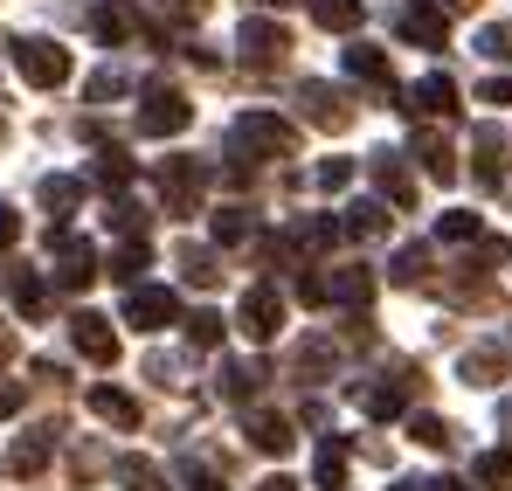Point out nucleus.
<instances>
[{
    "label": "nucleus",
    "mask_w": 512,
    "mask_h": 491,
    "mask_svg": "<svg viewBox=\"0 0 512 491\" xmlns=\"http://www.w3.org/2000/svg\"><path fill=\"white\" fill-rule=\"evenodd\" d=\"M229 153L250 166V160H291L298 153V125H284L277 111H243L229 125Z\"/></svg>",
    "instance_id": "1"
},
{
    "label": "nucleus",
    "mask_w": 512,
    "mask_h": 491,
    "mask_svg": "<svg viewBox=\"0 0 512 491\" xmlns=\"http://www.w3.org/2000/svg\"><path fill=\"white\" fill-rule=\"evenodd\" d=\"M49 256H56V270H49V277H56V291H63V298H84L90 284L104 277V270H97V249H90L84 236H70V229H49Z\"/></svg>",
    "instance_id": "2"
},
{
    "label": "nucleus",
    "mask_w": 512,
    "mask_h": 491,
    "mask_svg": "<svg viewBox=\"0 0 512 491\" xmlns=\"http://www.w3.org/2000/svg\"><path fill=\"white\" fill-rule=\"evenodd\" d=\"M7 49H14V70L35 83V90H63V83H70V49H63V42H49V35H14Z\"/></svg>",
    "instance_id": "3"
},
{
    "label": "nucleus",
    "mask_w": 512,
    "mask_h": 491,
    "mask_svg": "<svg viewBox=\"0 0 512 491\" xmlns=\"http://www.w3.org/2000/svg\"><path fill=\"white\" fill-rule=\"evenodd\" d=\"M187 125H194V104H187L180 83H146V90H139V132H146V139H173V132H187Z\"/></svg>",
    "instance_id": "4"
},
{
    "label": "nucleus",
    "mask_w": 512,
    "mask_h": 491,
    "mask_svg": "<svg viewBox=\"0 0 512 491\" xmlns=\"http://www.w3.org/2000/svg\"><path fill=\"white\" fill-rule=\"evenodd\" d=\"M284 319H291V305H284V291L277 284H250L243 291V305H236V326H243V339H277L284 332Z\"/></svg>",
    "instance_id": "5"
},
{
    "label": "nucleus",
    "mask_w": 512,
    "mask_h": 491,
    "mask_svg": "<svg viewBox=\"0 0 512 491\" xmlns=\"http://www.w3.org/2000/svg\"><path fill=\"white\" fill-rule=\"evenodd\" d=\"M236 49H243V63H250V70H277V63L291 56V28H284V21H270V14H256V21L236 28Z\"/></svg>",
    "instance_id": "6"
},
{
    "label": "nucleus",
    "mask_w": 512,
    "mask_h": 491,
    "mask_svg": "<svg viewBox=\"0 0 512 491\" xmlns=\"http://www.w3.org/2000/svg\"><path fill=\"white\" fill-rule=\"evenodd\" d=\"M201 187H208V166L201 160H167L160 166V201H167L173 222H187L201 208Z\"/></svg>",
    "instance_id": "7"
},
{
    "label": "nucleus",
    "mask_w": 512,
    "mask_h": 491,
    "mask_svg": "<svg viewBox=\"0 0 512 491\" xmlns=\"http://www.w3.org/2000/svg\"><path fill=\"white\" fill-rule=\"evenodd\" d=\"M173 319H180V298H173L167 284H132V298H125V326L167 332Z\"/></svg>",
    "instance_id": "8"
},
{
    "label": "nucleus",
    "mask_w": 512,
    "mask_h": 491,
    "mask_svg": "<svg viewBox=\"0 0 512 491\" xmlns=\"http://www.w3.org/2000/svg\"><path fill=\"white\" fill-rule=\"evenodd\" d=\"M319 291H326V305H346V312H367V305H374V291H381V277H374L367 263H340L333 277H319Z\"/></svg>",
    "instance_id": "9"
},
{
    "label": "nucleus",
    "mask_w": 512,
    "mask_h": 491,
    "mask_svg": "<svg viewBox=\"0 0 512 491\" xmlns=\"http://www.w3.org/2000/svg\"><path fill=\"white\" fill-rule=\"evenodd\" d=\"M298 104H305V118H312V125H326V132H346V125H353L346 90H333V83H319V77L298 83Z\"/></svg>",
    "instance_id": "10"
},
{
    "label": "nucleus",
    "mask_w": 512,
    "mask_h": 491,
    "mask_svg": "<svg viewBox=\"0 0 512 491\" xmlns=\"http://www.w3.org/2000/svg\"><path fill=\"white\" fill-rule=\"evenodd\" d=\"M0 284H7V298H14V312L35 326V319H49V291H42V270H28V263H0Z\"/></svg>",
    "instance_id": "11"
},
{
    "label": "nucleus",
    "mask_w": 512,
    "mask_h": 491,
    "mask_svg": "<svg viewBox=\"0 0 512 491\" xmlns=\"http://www.w3.org/2000/svg\"><path fill=\"white\" fill-rule=\"evenodd\" d=\"M395 97H402L409 118H457V83L450 77H423V83H409V90H395Z\"/></svg>",
    "instance_id": "12"
},
{
    "label": "nucleus",
    "mask_w": 512,
    "mask_h": 491,
    "mask_svg": "<svg viewBox=\"0 0 512 491\" xmlns=\"http://www.w3.org/2000/svg\"><path fill=\"white\" fill-rule=\"evenodd\" d=\"M70 339H77V353H84L90 367H111L118 360V332H111V319H97V312H77L70 319Z\"/></svg>",
    "instance_id": "13"
},
{
    "label": "nucleus",
    "mask_w": 512,
    "mask_h": 491,
    "mask_svg": "<svg viewBox=\"0 0 512 491\" xmlns=\"http://www.w3.org/2000/svg\"><path fill=\"white\" fill-rule=\"evenodd\" d=\"M243 436H250V450H263V457H291V450H298L291 422H284V415H270V409L243 415Z\"/></svg>",
    "instance_id": "14"
},
{
    "label": "nucleus",
    "mask_w": 512,
    "mask_h": 491,
    "mask_svg": "<svg viewBox=\"0 0 512 491\" xmlns=\"http://www.w3.org/2000/svg\"><path fill=\"white\" fill-rule=\"evenodd\" d=\"M471 180H478V187H499V180H506V139H499L492 125L471 132Z\"/></svg>",
    "instance_id": "15"
},
{
    "label": "nucleus",
    "mask_w": 512,
    "mask_h": 491,
    "mask_svg": "<svg viewBox=\"0 0 512 491\" xmlns=\"http://www.w3.org/2000/svg\"><path fill=\"white\" fill-rule=\"evenodd\" d=\"M263 381H270V367H263V360H229V367L215 374L222 402H243V409H250L256 395H263Z\"/></svg>",
    "instance_id": "16"
},
{
    "label": "nucleus",
    "mask_w": 512,
    "mask_h": 491,
    "mask_svg": "<svg viewBox=\"0 0 512 491\" xmlns=\"http://www.w3.org/2000/svg\"><path fill=\"white\" fill-rule=\"evenodd\" d=\"M49 450H56V429H28V436H14V450H7V471H14V478H42V471H49Z\"/></svg>",
    "instance_id": "17"
},
{
    "label": "nucleus",
    "mask_w": 512,
    "mask_h": 491,
    "mask_svg": "<svg viewBox=\"0 0 512 491\" xmlns=\"http://www.w3.org/2000/svg\"><path fill=\"white\" fill-rule=\"evenodd\" d=\"M388 222H395V215H388L381 201H346L340 208V236H353V243H381Z\"/></svg>",
    "instance_id": "18"
},
{
    "label": "nucleus",
    "mask_w": 512,
    "mask_h": 491,
    "mask_svg": "<svg viewBox=\"0 0 512 491\" xmlns=\"http://www.w3.org/2000/svg\"><path fill=\"white\" fill-rule=\"evenodd\" d=\"M346 77L374 83L381 97H395V70H388V49H374V42H353L346 49Z\"/></svg>",
    "instance_id": "19"
},
{
    "label": "nucleus",
    "mask_w": 512,
    "mask_h": 491,
    "mask_svg": "<svg viewBox=\"0 0 512 491\" xmlns=\"http://www.w3.org/2000/svg\"><path fill=\"white\" fill-rule=\"evenodd\" d=\"M457 374H464L471 388H492V381H506V374H512V353H506V346H471V353L457 360Z\"/></svg>",
    "instance_id": "20"
},
{
    "label": "nucleus",
    "mask_w": 512,
    "mask_h": 491,
    "mask_svg": "<svg viewBox=\"0 0 512 491\" xmlns=\"http://www.w3.org/2000/svg\"><path fill=\"white\" fill-rule=\"evenodd\" d=\"M353 402L374 422H395V415L409 409V381H367V388H353Z\"/></svg>",
    "instance_id": "21"
},
{
    "label": "nucleus",
    "mask_w": 512,
    "mask_h": 491,
    "mask_svg": "<svg viewBox=\"0 0 512 491\" xmlns=\"http://www.w3.org/2000/svg\"><path fill=\"white\" fill-rule=\"evenodd\" d=\"M90 187H97V194H125V187H132V153L97 146V160H90Z\"/></svg>",
    "instance_id": "22"
},
{
    "label": "nucleus",
    "mask_w": 512,
    "mask_h": 491,
    "mask_svg": "<svg viewBox=\"0 0 512 491\" xmlns=\"http://www.w3.org/2000/svg\"><path fill=\"white\" fill-rule=\"evenodd\" d=\"M77 201H84V180H77V173H49V180H42V208L56 215V229H70Z\"/></svg>",
    "instance_id": "23"
},
{
    "label": "nucleus",
    "mask_w": 512,
    "mask_h": 491,
    "mask_svg": "<svg viewBox=\"0 0 512 491\" xmlns=\"http://www.w3.org/2000/svg\"><path fill=\"white\" fill-rule=\"evenodd\" d=\"M146 263H153V249H146V243H118L111 256H97V270H104L111 284H125V291L139 284V270H146Z\"/></svg>",
    "instance_id": "24"
},
{
    "label": "nucleus",
    "mask_w": 512,
    "mask_h": 491,
    "mask_svg": "<svg viewBox=\"0 0 512 491\" xmlns=\"http://www.w3.org/2000/svg\"><path fill=\"white\" fill-rule=\"evenodd\" d=\"M90 415L111 422V429H139V402L125 388H90Z\"/></svg>",
    "instance_id": "25"
},
{
    "label": "nucleus",
    "mask_w": 512,
    "mask_h": 491,
    "mask_svg": "<svg viewBox=\"0 0 512 491\" xmlns=\"http://www.w3.org/2000/svg\"><path fill=\"white\" fill-rule=\"evenodd\" d=\"M346 464H353V443H346V436H326V443H319V464H312L319 491H340L346 485Z\"/></svg>",
    "instance_id": "26"
},
{
    "label": "nucleus",
    "mask_w": 512,
    "mask_h": 491,
    "mask_svg": "<svg viewBox=\"0 0 512 491\" xmlns=\"http://www.w3.org/2000/svg\"><path fill=\"white\" fill-rule=\"evenodd\" d=\"M374 187H381V201H395V208H409V201H416V180L402 173L395 153H374Z\"/></svg>",
    "instance_id": "27"
},
{
    "label": "nucleus",
    "mask_w": 512,
    "mask_h": 491,
    "mask_svg": "<svg viewBox=\"0 0 512 491\" xmlns=\"http://www.w3.org/2000/svg\"><path fill=\"white\" fill-rule=\"evenodd\" d=\"M340 243V222L333 215H305V222H291V249L298 256H319V249Z\"/></svg>",
    "instance_id": "28"
},
{
    "label": "nucleus",
    "mask_w": 512,
    "mask_h": 491,
    "mask_svg": "<svg viewBox=\"0 0 512 491\" xmlns=\"http://www.w3.org/2000/svg\"><path fill=\"white\" fill-rule=\"evenodd\" d=\"M111 478H118L125 491H173L167 471H160L153 457H118V464H111Z\"/></svg>",
    "instance_id": "29"
},
{
    "label": "nucleus",
    "mask_w": 512,
    "mask_h": 491,
    "mask_svg": "<svg viewBox=\"0 0 512 491\" xmlns=\"http://www.w3.org/2000/svg\"><path fill=\"white\" fill-rule=\"evenodd\" d=\"M402 35H409V42H423V49H443L450 21H443L436 7H409V14H402Z\"/></svg>",
    "instance_id": "30"
},
{
    "label": "nucleus",
    "mask_w": 512,
    "mask_h": 491,
    "mask_svg": "<svg viewBox=\"0 0 512 491\" xmlns=\"http://www.w3.org/2000/svg\"><path fill=\"white\" fill-rule=\"evenodd\" d=\"M416 160H423L436 180H457V153H450V139H443V132H416Z\"/></svg>",
    "instance_id": "31"
},
{
    "label": "nucleus",
    "mask_w": 512,
    "mask_h": 491,
    "mask_svg": "<svg viewBox=\"0 0 512 491\" xmlns=\"http://www.w3.org/2000/svg\"><path fill=\"white\" fill-rule=\"evenodd\" d=\"M436 243H485V222L471 208H450V215H436Z\"/></svg>",
    "instance_id": "32"
},
{
    "label": "nucleus",
    "mask_w": 512,
    "mask_h": 491,
    "mask_svg": "<svg viewBox=\"0 0 512 491\" xmlns=\"http://www.w3.org/2000/svg\"><path fill=\"white\" fill-rule=\"evenodd\" d=\"M104 222H111L125 243H146V222H153V215H146L139 201H111V215H104Z\"/></svg>",
    "instance_id": "33"
},
{
    "label": "nucleus",
    "mask_w": 512,
    "mask_h": 491,
    "mask_svg": "<svg viewBox=\"0 0 512 491\" xmlns=\"http://www.w3.org/2000/svg\"><path fill=\"white\" fill-rule=\"evenodd\" d=\"M312 21H319V28H360V0H312Z\"/></svg>",
    "instance_id": "34"
},
{
    "label": "nucleus",
    "mask_w": 512,
    "mask_h": 491,
    "mask_svg": "<svg viewBox=\"0 0 512 491\" xmlns=\"http://www.w3.org/2000/svg\"><path fill=\"white\" fill-rule=\"evenodd\" d=\"M478 485L485 491H512V450H485V457H478Z\"/></svg>",
    "instance_id": "35"
},
{
    "label": "nucleus",
    "mask_w": 512,
    "mask_h": 491,
    "mask_svg": "<svg viewBox=\"0 0 512 491\" xmlns=\"http://www.w3.org/2000/svg\"><path fill=\"white\" fill-rule=\"evenodd\" d=\"M250 236H256V222L243 215V208H222V215H215V243H222V249L250 243Z\"/></svg>",
    "instance_id": "36"
},
{
    "label": "nucleus",
    "mask_w": 512,
    "mask_h": 491,
    "mask_svg": "<svg viewBox=\"0 0 512 491\" xmlns=\"http://www.w3.org/2000/svg\"><path fill=\"white\" fill-rule=\"evenodd\" d=\"M388 277H395L402 291H416V284H423V277H429V249H402V256L388 263Z\"/></svg>",
    "instance_id": "37"
},
{
    "label": "nucleus",
    "mask_w": 512,
    "mask_h": 491,
    "mask_svg": "<svg viewBox=\"0 0 512 491\" xmlns=\"http://www.w3.org/2000/svg\"><path fill=\"white\" fill-rule=\"evenodd\" d=\"M222 312H187V346H201V353H208V346H222Z\"/></svg>",
    "instance_id": "38"
},
{
    "label": "nucleus",
    "mask_w": 512,
    "mask_h": 491,
    "mask_svg": "<svg viewBox=\"0 0 512 491\" xmlns=\"http://www.w3.org/2000/svg\"><path fill=\"white\" fill-rule=\"evenodd\" d=\"M409 436H416L423 450H450V422H443V415H409Z\"/></svg>",
    "instance_id": "39"
},
{
    "label": "nucleus",
    "mask_w": 512,
    "mask_h": 491,
    "mask_svg": "<svg viewBox=\"0 0 512 491\" xmlns=\"http://www.w3.org/2000/svg\"><path fill=\"white\" fill-rule=\"evenodd\" d=\"M180 277H187V284H215V277H222V270H215V256H208V249H180Z\"/></svg>",
    "instance_id": "40"
},
{
    "label": "nucleus",
    "mask_w": 512,
    "mask_h": 491,
    "mask_svg": "<svg viewBox=\"0 0 512 491\" xmlns=\"http://www.w3.org/2000/svg\"><path fill=\"white\" fill-rule=\"evenodd\" d=\"M90 28H97L104 42H132V21H125V7H97V14H90Z\"/></svg>",
    "instance_id": "41"
},
{
    "label": "nucleus",
    "mask_w": 512,
    "mask_h": 491,
    "mask_svg": "<svg viewBox=\"0 0 512 491\" xmlns=\"http://www.w3.org/2000/svg\"><path fill=\"white\" fill-rule=\"evenodd\" d=\"M333 360H340V353H333V339H312V346L298 353V374H305V381H319V374H326Z\"/></svg>",
    "instance_id": "42"
},
{
    "label": "nucleus",
    "mask_w": 512,
    "mask_h": 491,
    "mask_svg": "<svg viewBox=\"0 0 512 491\" xmlns=\"http://www.w3.org/2000/svg\"><path fill=\"white\" fill-rule=\"evenodd\" d=\"M478 49H485L492 63H512V21H499V28H485V35H478Z\"/></svg>",
    "instance_id": "43"
},
{
    "label": "nucleus",
    "mask_w": 512,
    "mask_h": 491,
    "mask_svg": "<svg viewBox=\"0 0 512 491\" xmlns=\"http://www.w3.org/2000/svg\"><path fill=\"white\" fill-rule=\"evenodd\" d=\"M84 90H90V104H111V97H125V77H118V70H97Z\"/></svg>",
    "instance_id": "44"
},
{
    "label": "nucleus",
    "mask_w": 512,
    "mask_h": 491,
    "mask_svg": "<svg viewBox=\"0 0 512 491\" xmlns=\"http://www.w3.org/2000/svg\"><path fill=\"white\" fill-rule=\"evenodd\" d=\"M346 180H353V160H319V187L326 194H340Z\"/></svg>",
    "instance_id": "45"
},
{
    "label": "nucleus",
    "mask_w": 512,
    "mask_h": 491,
    "mask_svg": "<svg viewBox=\"0 0 512 491\" xmlns=\"http://www.w3.org/2000/svg\"><path fill=\"white\" fill-rule=\"evenodd\" d=\"M160 14H173V21H201L208 14V0H153Z\"/></svg>",
    "instance_id": "46"
},
{
    "label": "nucleus",
    "mask_w": 512,
    "mask_h": 491,
    "mask_svg": "<svg viewBox=\"0 0 512 491\" xmlns=\"http://www.w3.org/2000/svg\"><path fill=\"white\" fill-rule=\"evenodd\" d=\"M14 243H21V215H14V208H0V256H7Z\"/></svg>",
    "instance_id": "47"
},
{
    "label": "nucleus",
    "mask_w": 512,
    "mask_h": 491,
    "mask_svg": "<svg viewBox=\"0 0 512 491\" xmlns=\"http://www.w3.org/2000/svg\"><path fill=\"white\" fill-rule=\"evenodd\" d=\"M478 97H485V104H512V77H492Z\"/></svg>",
    "instance_id": "48"
},
{
    "label": "nucleus",
    "mask_w": 512,
    "mask_h": 491,
    "mask_svg": "<svg viewBox=\"0 0 512 491\" xmlns=\"http://www.w3.org/2000/svg\"><path fill=\"white\" fill-rule=\"evenodd\" d=\"M21 409V388H0V415H14Z\"/></svg>",
    "instance_id": "49"
},
{
    "label": "nucleus",
    "mask_w": 512,
    "mask_h": 491,
    "mask_svg": "<svg viewBox=\"0 0 512 491\" xmlns=\"http://www.w3.org/2000/svg\"><path fill=\"white\" fill-rule=\"evenodd\" d=\"M256 491H298V478H263Z\"/></svg>",
    "instance_id": "50"
},
{
    "label": "nucleus",
    "mask_w": 512,
    "mask_h": 491,
    "mask_svg": "<svg viewBox=\"0 0 512 491\" xmlns=\"http://www.w3.org/2000/svg\"><path fill=\"white\" fill-rule=\"evenodd\" d=\"M499 429H506V436H512V395H506V402H499Z\"/></svg>",
    "instance_id": "51"
},
{
    "label": "nucleus",
    "mask_w": 512,
    "mask_h": 491,
    "mask_svg": "<svg viewBox=\"0 0 512 491\" xmlns=\"http://www.w3.org/2000/svg\"><path fill=\"white\" fill-rule=\"evenodd\" d=\"M395 491H429V478H402V485H395Z\"/></svg>",
    "instance_id": "52"
},
{
    "label": "nucleus",
    "mask_w": 512,
    "mask_h": 491,
    "mask_svg": "<svg viewBox=\"0 0 512 491\" xmlns=\"http://www.w3.org/2000/svg\"><path fill=\"white\" fill-rule=\"evenodd\" d=\"M7 360H14V339H7V332H0V367H7Z\"/></svg>",
    "instance_id": "53"
},
{
    "label": "nucleus",
    "mask_w": 512,
    "mask_h": 491,
    "mask_svg": "<svg viewBox=\"0 0 512 491\" xmlns=\"http://www.w3.org/2000/svg\"><path fill=\"white\" fill-rule=\"evenodd\" d=\"M429 491H464V485H450V478H429Z\"/></svg>",
    "instance_id": "54"
},
{
    "label": "nucleus",
    "mask_w": 512,
    "mask_h": 491,
    "mask_svg": "<svg viewBox=\"0 0 512 491\" xmlns=\"http://www.w3.org/2000/svg\"><path fill=\"white\" fill-rule=\"evenodd\" d=\"M194 491H222V485H215V478H194Z\"/></svg>",
    "instance_id": "55"
},
{
    "label": "nucleus",
    "mask_w": 512,
    "mask_h": 491,
    "mask_svg": "<svg viewBox=\"0 0 512 491\" xmlns=\"http://www.w3.org/2000/svg\"><path fill=\"white\" fill-rule=\"evenodd\" d=\"M450 7H457V14H464V7H478V0H450Z\"/></svg>",
    "instance_id": "56"
},
{
    "label": "nucleus",
    "mask_w": 512,
    "mask_h": 491,
    "mask_svg": "<svg viewBox=\"0 0 512 491\" xmlns=\"http://www.w3.org/2000/svg\"><path fill=\"white\" fill-rule=\"evenodd\" d=\"M256 7H284V0H256Z\"/></svg>",
    "instance_id": "57"
}]
</instances>
